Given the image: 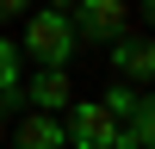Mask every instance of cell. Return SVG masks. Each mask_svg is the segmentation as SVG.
<instances>
[{
    "mask_svg": "<svg viewBox=\"0 0 155 149\" xmlns=\"http://www.w3.org/2000/svg\"><path fill=\"white\" fill-rule=\"evenodd\" d=\"M25 56H19V37H6V31H0V106H6V112H19L25 106V99H19V81H25Z\"/></svg>",
    "mask_w": 155,
    "mask_h": 149,
    "instance_id": "cell-7",
    "label": "cell"
},
{
    "mask_svg": "<svg viewBox=\"0 0 155 149\" xmlns=\"http://www.w3.org/2000/svg\"><path fill=\"white\" fill-rule=\"evenodd\" d=\"M6 149H68L62 118H50V112H25L19 124H6Z\"/></svg>",
    "mask_w": 155,
    "mask_h": 149,
    "instance_id": "cell-6",
    "label": "cell"
},
{
    "mask_svg": "<svg viewBox=\"0 0 155 149\" xmlns=\"http://www.w3.org/2000/svg\"><path fill=\"white\" fill-rule=\"evenodd\" d=\"M149 143H155V99L143 93V99H137V112L118 124V143H112V149H149Z\"/></svg>",
    "mask_w": 155,
    "mask_h": 149,
    "instance_id": "cell-8",
    "label": "cell"
},
{
    "mask_svg": "<svg viewBox=\"0 0 155 149\" xmlns=\"http://www.w3.org/2000/svg\"><path fill=\"white\" fill-rule=\"evenodd\" d=\"M62 137H68V149H112L118 143V118H112L99 99H68Z\"/></svg>",
    "mask_w": 155,
    "mask_h": 149,
    "instance_id": "cell-3",
    "label": "cell"
},
{
    "mask_svg": "<svg viewBox=\"0 0 155 149\" xmlns=\"http://www.w3.org/2000/svg\"><path fill=\"white\" fill-rule=\"evenodd\" d=\"M106 56H112V81H130V87H149V74H155V44H149V31H124V37H112L106 44Z\"/></svg>",
    "mask_w": 155,
    "mask_h": 149,
    "instance_id": "cell-4",
    "label": "cell"
},
{
    "mask_svg": "<svg viewBox=\"0 0 155 149\" xmlns=\"http://www.w3.org/2000/svg\"><path fill=\"white\" fill-rule=\"evenodd\" d=\"M50 6H56V12H68V6H74V0H50Z\"/></svg>",
    "mask_w": 155,
    "mask_h": 149,
    "instance_id": "cell-11",
    "label": "cell"
},
{
    "mask_svg": "<svg viewBox=\"0 0 155 149\" xmlns=\"http://www.w3.org/2000/svg\"><path fill=\"white\" fill-rule=\"evenodd\" d=\"M6 124H12V112H6V106H0V149H6Z\"/></svg>",
    "mask_w": 155,
    "mask_h": 149,
    "instance_id": "cell-10",
    "label": "cell"
},
{
    "mask_svg": "<svg viewBox=\"0 0 155 149\" xmlns=\"http://www.w3.org/2000/svg\"><path fill=\"white\" fill-rule=\"evenodd\" d=\"M31 12V0H0V25H12V19H25Z\"/></svg>",
    "mask_w": 155,
    "mask_h": 149,
    "instance_id": "cell-9",
    "label": "cell"
},
{
    "mask_svg": "<svg viewBox=\"0 0 155 149\" xmlns=\"http://www.w3.org/2000/svg\"><path fill=\"white\" fill-rule=\"evenodd\" d=\"M68 25H74L81 44H112V37L130 31V0H74Z\"/></svg>",
    "mask_w": 155,
    "mask_h": 149,
    "instance_id": "cell-2",
    "label": "cell"
},
{
    "mask_svg": "<svg viewBox=\"0 0 155 149\" xmlns=\"http://www.w3.org/2000/svg\"><path fill=\"white\" fill-rule=\"evenodd\" d=\"M25 31H19V56L37 62V68H74V56H81V37H74L68 12L44 6V12H25Z\"/></svg>",
    "mask_w": 155,
    "mask_h": 149,
    "instance_id": "cell-1",
    "label": "cell"
},
{
    "mask_svg": "<svg viewBox=\"0 0 155 149\" xmlns=\"http://www.w3.org/2000/svg\"><path fill=\"white\" fill-rule=\"evenodd\" d=\"M19 99H25L31 112L62 118V112H68V99H74V74H68V68H37L31 81H19Z\"/></svg>",
    "mask_w": 155,
    "mask_h": 149,
    "instance_id": "cell-5",
    "label": "cell"
}]
</instances>
